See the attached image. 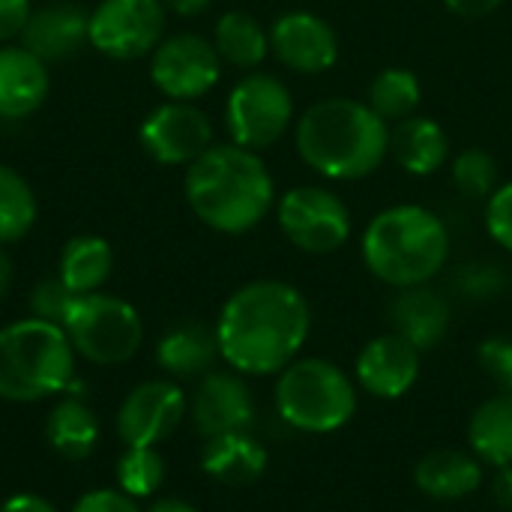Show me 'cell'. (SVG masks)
I'll use <instances>...</instances> for the list:
<instances>
[{
    "label": "cell",
    "instance_id": "24",
    "mask_svg": "<svg viewBox=\"0 0 512 512\" xmlns=\"http://www.w3.org/2000/svg\"><path fill=\"white\" fill-rule=\"evenodd\" d=\"M468 444L471 453L489 465L504 468L512 465V396L498 393L486 399L468 423Z\"/></svg>",
    "mask_w": 512,
    "mask_h": 512
},
{
    "label": "cell",
    "instance_id": "42",
    "mask_svg": "<svg viewBox=\"0 0 512 512\" xmlns=\"http://www.w3.org/2000/svg\"><path fill=\"white\" fill-rule=\"evenodd\" d=\"M147 512H198L192 504H186V501H180V498H162V501H156L153 507Z\"/></svg>",
    "mask_w": 512,
    "mask_h": 512
},
{
    "label": "cell",
    "instance_id": "12",
    "mask_svg": "<svg viewBox=\"0 0 512 512\" xmlns=\"http://www.w3.org/2000/svg\"><path fill=\"white\" fill-rule=\"evenodd\" d=\"M138 141L159 165H192L204 150L213 147V123L192 102L171 99L144 117Z\"/></svg>",
    "mask_w": 512,
    "mask_h": 512
},
{
    "label": "cell",
    "instance_id": "6",
    "mask_svg": "<svg viewBox=\"0 0 512 512\" xmlns=\"http://www.w3.org/2000/svg\"><path fill=\"white\" fill-rule=\"evenodd\" d=\"M276 411L297 432L330 435L354 420L357 387L333 360L297 357L276 378Z\"/></svg>",
    "mask_w": 512,
    "mask_h": 512
},
{
    "label": "cell",
    "instance_id": "28",
    "mask_svg": "<svg viewBox=\"0 0 512 512\" xmlns=\"http://www.w3.org/2000/svg\"><path fill=\"white\" fill-rule=\"evenodd\" d=\"M366 102H369V108L381 120H387L393 126V123L417 114V108L423 102V84H420L414 69H408V66H387V69H381L369 81Z\"/></svg>",
    "mask_w": 512,
    "mask_h": 512
},
{
    "label": "cell",
    "instance_id": "13",
    "mask_svg": "<svg viewBox=\"0 0 512 512\" xmlns=\"http://www.w3.org/2000/svg\"><path fill=\"white\" fill-rule=\"evenodd\" d=\"M189 399L177 381L156 378L138 384L117 411V435L126 447H156L177 432Z\"/></svg>",
    "mask_w": 512,
    "mask_h": 512
},
{
    "label": "cell",
    "instance_id": "15",
    "mask_svg": "<svg viewBox=\"0 0 512 512\" xmlns=\"http://www.w3.org/2000/svg\"><path fill=\"white\" fill-rule=\"evenodd\" d=\"M192 423L201 438H219L228 432H249L255 420V402L240 372H207L189 402Z\"/></svg>",
    "mask_w": 512,
    "mask_h": 512
},
{
    "label": "cell",
    "instance_id": "8",
    "mask_svg": "<svg viewBox=\"0 0 512 512\" xmlns=\"http://www.w3.org/2000/svg\"><path fill=\"white\" fill-rule=\"evenodd\" d=\"M294 123V96L288 84L270 72L243 75L225 99V129L231 144L246 150H267Z\"/></svg>",
    "mask_w": 512,
    "mask_h": 512
},
{
    "label": "cell",
    "instance_id": "5",
    "mask_svg": "<svg viewBox=\"0 0 512 512\" xmlns=\"http://www.w3.org/2000/svg\"><path fill=\"white\" fill-rule=\"evenodd\" d=\"M75 378V348L63 327L24 318L0 330V399L39 402L66 393Z\"/></svg>",
    "mask_w": 512,
    "mask_h": 512
},
{
    "label": "cell",
    "instance_id": "17",
    "mask_svg": "<svg viewBox=\"0 0 512 512\" xmlns=\"http://www.w3.org/2000/svg\"><path fill=\"white\" fill-rule=\"evenodd\" d=\"M390 321L393 333L408 339L423 354L447 339L453 312L441 291H435L432 285H414L399 288V294L390 303Z\"/></svg>",
    "mask_w": 512,
    "mask_h": 512
},
{
    "label": "cell",
    "instance_id": "29",
    "mask_svg": "<svg viewBox=\"0 0 512 512\" xmlns=\"http://www.w3.org/2000/svg\"><path fill=\"white\" fill-rule=\"evenodd\" d=\"M33 222H36V198L27 180L9 165H0V243L21 240L33 228Z\"/></svg>",
    "mask_w": 512,
    "mask_h": 512
},
{
    "label": "cell",
    "instance_id": "16",
    "mask_svg": "<svg viewBox=\"0 0 512 512\" xmlns=\"http://www.w3.org/2000/svg\"><path fill=\"white\" fill-rule=\"evenodd\" d=\"M354 378L375 399H402L420 378V351L399 333L375 336L360 348Z\"/></svg>",
    "mask_w": 512,
    "mask_h": 512
},
{
    "label": "cell",
    "instance_id": "35",
    "mask_svg": "<svg viewBox=\"0 0 512 512\" xmlns=\"http://www.w3.org/2000/svg\"><path fill=\"white\" fill-rule=\"evenodd\" d=\"M477 360L483 372L501 387V393L512 396V336H492L480 345Z\"/></svg>",
    "mask_w": 512,
    "mask_h": 512
},
{
    "label": "cell",
    "instance_id": "4",
    "mask_svg": "<svg viewBox=\"0 0 512 512\" xmlns=\"http://www.w3.org/2000/svg\"><path fill=\"white\" fill-rule=\"evenodd\" d=\"M360 255L366 270L396 291L429 285L450 258V231L423 204H393L366 225Z\"/></svg>",
    "mask_w": 512,
    "mask_h": 512
},
{
    "label": "cell",
    "instance_id": "38",
    "mask_svg": "<svg viewBox=\"0 0 512 512\" xmlns=\"http://www.w3.org/2000/svg\"><path fill=\"white\" fill-rule=\"evenodd\" d=\"M444 6L456 15V18H486L492 12H498L504 6V0H444Z\"/></svg>",
    "mask_w": 512,
    "mask_h": 512
},
{
    "label": "cell",
    "instance_id": "40",
    "mask_svg": "<svg viewBox=\"0 0 512 512\" xmlns=\"http://www.w3.org/2000/svg\"><path fill=\"white\" fill-rule=\"evenodd\" d=\"M0 512H57L45 498L39 495H30V492H21V495H12L3 501Z\"/></svg>",
    "mask_w": 512,
    "mask_h": 512
},
{
    "label": "cell",
    "instance_id": "23",
    "mask_svg": "<svg viewBox=\"0 0 512 512\" xmlns=\"http://www.w3.org/2000/svg\"><path fill=\"white\" fill-rule=\"evenodd\" d=\"M201 471L222 486H249L267 471V450L252 432L207 438L201 450Z\"/></svg>",
    "mask_w": 512,
    "mask_h": 512
},
{
    "label": "cell",
    "instance_id": "39",
    "mask_svg": "<svg viewBox=\"0 0 512 512\" xmlns=\"http://www.w3.org/2000/svg\"><path fill=\"white\" fill-rule=\"evenodd\" d=\"M492 498L504 512H512V465L495 468L492 477Z\"/></svg>",
    "mask_w": 512,
    "mask_h": 512
},
{
    "label": "cell",
    "instance_id": "14",
    "mask_svg": "<svg viewBox=\"0 0 512 512\" xmlns=\"http://www.w3.org/2000/svg\"><path fill=\"white\" fill-rule=\"evenodd\" d=\"M270 54L291 72L324 75L339 63V36L318 12L291 9L270 24Z\"/></svg>",
    "mask_w": 512,
    "mask_h": 512
},
{
    "label": "cell",
    "instance_id": "2",
    "mask_svg": "<svg viewBox=\"0 0 512 512\" xmlns=\"http://www.w3.org/2000/svg\"><path fill=\"white\" fill-rule=\"evenodd\" d=\"M294 147L318 177L354 183L375 174L390 156V123L366 99L330 96L297 117Z\"/></svg>",
    "mask_w": 512,
    "mask_h": 512
},
{
    "label": "cell",
    "instance_id": "30",
    "mask_svg": "<svg viewBox=\"0 0 512 512\" xmlns=\"http://www.w3.org/2000/svg\"><path fill=\"white\" fill-rule=\"evenodd\" d=\"M165 483V459L156 447H126L117 462V486L129 498H150Z\"/></svg>",
    "mask_w": 512,
    "mask_h": 512
},
{
    "label": "cell",
    "instance_id": "34",
    "mask_svg": "<svg viewBox=\"0 0 512 512\" xmlns=\"http://www.w3.org/2000/svg\"><path fill=\"white\" fill-rule=\"evenodd\" d=\"M486 231L504 252L512 255V180L501 183L486 198Z\"/></svg>",
    "mask_w": 512,
    "mask_h": 512
},
{
    "label": "cell",
    "instance_id": "37",
    "mask_svg": "<svg viewBox=\"0 0 512 512\" xmlns=\"http://www.w3.org/2000/svg\"><path fill=\"white\" fill-rule=\"evenodd\" d=\"M30 21V0H0V42L24 33Z\"/></svg>",
    "mask_w": 512,
    "mask_h": 512
},
{
    "label": "cell",
    "instance_id": "1",
    "mask_svg": "<svg viewBox=\"0 0 512 512\" xmlns=\"http://www.w3.org/2000/svg\"><path fill=\"white\" fill-rule=\"evenodd\" d=\"M309 330V300L282 279L246 282L225 300L216 321L219 354L240 375H279L300 357Z\"/></svg>",
    "mask_w": 512,
    "mask_h": 512
},
{
    "label": "cell",
    "instance_id": "36",
    "mask_svg": "<svg viewBox=\"0 0 512 512\" xmlns=\"http://www.w3.org/2000/svg\"><path fill=\"white\" fill-rule=\"evenodd\" d=\"M72 512H141L135 498L117 492V489H93L75 501Z\"/></svg>",
    "mask_w": 512,
    "mask_h": 512
},
{
    "label": "cell",
    "instance_id": "22",
    "mask_svg": "<svg viewBox=\"0 0 512 512\" xmlns=\"http://www.w3.org/2000/svg\"><path fill=\"white\" fill-rule=\"evenodd\" d=\"M219 357L216 327H207L204 321H183L171 327L156 345V363L177 381L204 378L213 372Z\"/></svg>",
    "mask_w": 512,
    "mask_h": 512
},
{
    "label": "cell",
    "instance_id": "33",
    "mask_svg": "<svg viewBox=\"0 0 512 512\" xmlns=\"http://www.w3.org/2000/svg\"><path fill=\"white\" fill-rule=\"evenodd\" d=\"M504 270L489 264V261H474L468 267L459 270L456 276V288L471 297V300H492L504 291Z\"/></svg>",
    "mask_w": 512,
    "mask_h": 512
},
{
    "label": "cell",
    "instance_id": "41",
    "mask_svg": "<svg viewBox=\"0 0 512 512\" xmlns=\"http://www.w3.org/2000/svg\"><path fill=\"white\" fill-rule=\"evenodd\" d=\"M210 3H213V0H162V6H165V9H171V12L183 15V18L201 15Z\"/></svg>",
    "mask_w": 512,
    "mask_h": 512
},
{
    "label": "cell",
    "instance_id": "9",
    "mask_svg": "<svg viewBox=\"0 0 512 512\" xmlns=\"http://www.w3.org/2000/svg\"><path fill=\"white\" fill-rule=\"evenodd\" d=\"M276 222L291 246L309 255H333L351 237L348 204L324 186H294L276 198Z\"/></svg>",
    "mask_w": 512,
    "mask_h": 512
},
{
    "label": "cell",
    "instance_id": "18",
    "mask_svg": "<svg viewBox=\"0 0 512 512\" xmlns=\"http://www.w3.org/2000/svg\"><path fill=\"white\" fill-rule=\"evenodd\" d=\"M24 48L39 60H63L75 54L90 39V15L75 3H48L30 12V21L21 33Z\"/></svg>",
    "mask_w": 512,
    "mask_h": 512
},
{
    "label": "cell",
    "instance_id": "31",
    "mask_svg": "<svg viewBox=\"0 0 512 512\" xmlns=\"http://www.w3.org/2000/svg\"><path fill=\"white\" fill-rule=\"evenodd\" d=\"M501 168L495 162V156L483 147H468L462 150L456 159H453V168H450V177H453V186L468 195V198H489L501 180H498Z\"/></svg>",
    "mask_w": 512,
    "mask_h": 512
},
{
    "label": "cell",
    "instance_id": "20",
    "mask_svg": "<svg viewBox=\"0 0 512 512\" xmlns=\"http://www.w3.org/2000/svg\"><path fill=\"white\" fill-rule=\"evenodd\" d=\"M48 96L45 60L24 45L0 48V117L21 120L42 108Z\"/></svg>",
    "mask_w": 512,
    "mask_h": 512
},
{
    "label": "cell",
    "instance_id": "3",
    "mask_svg": "<svg viewBox=\"0 0 512 512\" xmlns=\"http://www.w3.org/2000/svg\"><path fill=\"white\" fill-rule=\"evenodd\" d=\"M192 213L219 234H246L276 207V180L261 153L213 144L186 168Z\"/></svg>",
    "mask_w": 512,
    "mask_h": 512
},
{
    "label": "cell",
    "instance_id": "11",
    "mask_svg": "<svg viewBox=\"0 0 512 512\" xmlns=\"http://www.w3.org/2000/svg\"><path fill=\"white\" fill-rule=\"evenodd\" d=\"M165 33L162 0H102L90 15V42L114 60L153 54Z\"/></svg>",
    "mask_w": 512,
    "mask_h": 512
},
{
    "label": "cell",
    "instance_id": "27",
    "mask_svg": "<svg viewBox=\"0 0 512 512\" xmlns=\"http://www.w3.org/2000/svg\"><path fill=\"white\" fill-rule=\"evenodd\" d=\"M111 270H114L111 243L96 234H81L63 246L57 276L72 294H93L108 282Z\"/></svg>",
    "mask_w": 512,
    "mask_h": 512
},
{
    "label": "cell",
    "instance_id": "26",
    "mask_svg": "<svg viewBox=\"0 0 512 512\" xmlns=\"http://www.w3.org/2000/svg\"><path fill=\"white\" fill-rule=\"evenodd\" d=\"M213 45L222 63L237 69H258L270 54V30L243 9H231L219 15L213 30Z\"/></svg>",
    "mask_w": 512,
    "mask_h": 512
},
{
    "label": "cell",
    "instance_id": "32",
    "mask_svg": "<svg viewBox=\"0 0 512 512\" xmlns=\"http://www.w3.org/2000/svg\"><path fill=\"white\" fill-rule=\"evenodd\" d=\"M75 297H78V294H72V291L63 285L60 276H57V279H42V282H36V288H33V294H30V312H33V318H39V321H48V324L63 327V324H66V315H69V309H72V303H75Z\"/></svg>",
    "mask_w": 512,
    "mask_h": 512
},
{
    "label": "cell",
    "instance_id": "19",
    "mask_svg": "<svg viewBox=\"0 0 512 512\" xmlns=\"http://www.w3.org/2000/svg\"><path fill=\"white\" fill-rule=\"evenodd\" d=\"M417 489L432 501H465L486 483V465L465 450H432L414 468Z\"/></svg>",
    "mask_w": 512,
    "mask_h": 512
},
{
    "label": "cell",
    "instance_id": "10",
    "mask_svg": "<svg viewBox=\"0 0 512 512\" xmlns=\"http://www.w3.org/2000/svg\"><path fill=\"white\" fill-rule=\"evenodd\" d=\"M150 78L168 99L195 102L219 84L222 57L210 39L198 33H177L156 45L150 57Z\"/></svg>",
    "mask_w": 512,
    "mask_h": 512
},
{
    "label": "cell",
    "instance_id": "21",
    "mask_svg": "<svg viewBox=\"0 0 512 512\" xmlns=\"http://www.w3.org/2000/svg\"><path fill=\"white\" fill-rule=\"evenodd\" d=\"M390 156L411 177H432L447 165L450 138L432 117L411 114L390 126Z\"/></svg>",
    "mask_w": 512,
    "mask_h": 512
},
{
    "label": "cell",
    "instance_id": "25",
    "mask_svg": "<svg viewBox=\"0 0 512 512\" xmlns=\"http://www.w3.org/2000/svg\"><path fill=\"white\" fill-rule=\"evenodd\" d=\"M45 438L60 459L81 462L96 450V441H99L96 414L78 396H63L48 414Z\"/></svg>",
    "mask_w": 512,
    "mask_h": 512
},
{
    "label": "cell",
    "instance_id": "43",
    "mask_svg": "<svg viewBox=\"0 0 512 512\" xmlns=\"http://www.w3.org/2000/svg\"><path fill=\"white\" fill-rule=\"evenodd\" d=\"M9 279H12V267H9V258L0 252V297H3L6 288H9Z\"/></svg>",
    "mask_w": 512,
    "mask_h": 512
},
{
    "label": "cell",
    "instance_id": "7",
    "mask_svg": "<svg viewBox=\"0 0 512 512\" xmlns=\"http://www.w3.org/2000/svg\"><path fill=\"white\" fill-rule=\"evenodd\" d=\"M75 354L96 366H117L138 354L144 342L141 315L111 294H78L63 324Z\"/></svg>",
    "mask_w": 512,
    "mask_h": 512
}]
</instances>
